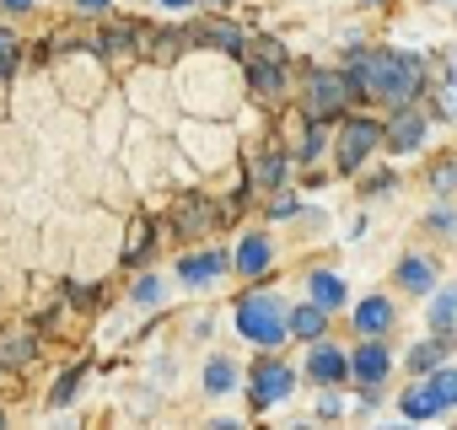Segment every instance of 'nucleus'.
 <instances>
[{
	"label": "nucleus",
	"mask_w": 457,
	"mask_h": 430,
	"mask_svg": "<svg viewBox=\"0 0 457 430\" xmlns=\"http://www.w3.org/2000/svg\"><path fill=\"white\" fill-rule=\"evenodd\" d=\"M76 387H81V371H65V376L54 382V393H49V403H54V409H65V403L76 398Z\"/></svg>",
	"instance_id": "nucleus-26"
},
{
	"label": "nucleus",
	"mask_w": 457,
	"mask_h": 430,
	"mask_svg": "<svg viewBox=\"0 0 457 430\" xmlns=\"http://www.w3.org/2000/svg\"><path fill=\"white\" fill-rule=\"evenodd\" d=\"M366 6H382V0H366Z\"/></svg>",
	"instance_id": "nucleus-36"
},
{
	"label": "nucleus",
	"mask_w": 457,
	"mask_h": 430,
	"mask_svg": "<svg viewBox=\"0 0 457 430\" xmlns=\"http://www.w3.org/2000/svg\"><path fill=\"white\" fill-rule=\"evenodd\" d=\"M387 366H393V355H387L377 339H371V344H361V350L350 355V371H355L361 382H382V376H387Z\"/></svg>",
	"instance_id": "nucleus-10"
},
{
	"label": "nucleus",
	"mask_w": 457,
	"mask_h": 430,
	"mask_svg": "<svg viewBox=\"0 0 457 430\" xmlns=\"http://www.w3.org/2000/svg\"><path fill=\"white\" fill-rule=\"evenodd\" d=\"M135 44H140V28H135V22H113V28H103V38H97L103 54H129Z\"/></svg>",
	"instance_id": "nucleus-15"
},
{
	"label": "nucleus",
	"mask_w": 457,
	"mask_h": 430,
	"mask_svg": "<svg viewBox=\"0 0 457 430\" xmlns=\"http://www.w3.org/2000/svg\"><path fill=\"white\" fill-rule=\"evenodd\" d=\"M76 6H81V12H108L113 0H76Z\"/></svg>",
	"instance_id": "nucleus-33"
},
{
	"label": "nucleus",
	"mask_w": 457,
	"mask_h": 430,
	"mask_svg": "<svg viewBox=\"0 0 457 430\" xmlns=\"http://www.w3.org/2000/svg\"><path fill=\"white\" fill-rule=\"evenodd\" d=\"M0 419H6V414H0Z\"/></svg>",
	"instance_id": "nucleus-37"
},
{
	"label": "nucleus",
	"mask_w": 457,
	"mask_h": 430,
	"mask_svg": "<svg viewBox=\"0 0 457 430\" xmlns=\"http://www.w3.org/2000/svg\"><path fill=\"white\" fill-rule=\"evenodd\" d=\"M145 243H151V221H140V227H135V237H129V248H124V259L135 264V259L145 253Z\"/></svg>",
	"instance_id": "nucleus-28"
},
{
	"label": "nucleus",
	"mask_w": 457,
	"mask_h": 430,
	"mask_svg": "<svg viewBox=\"0 0 457 430\" xmlns=\"http://www.w3.org/2000/svg\"><path fill=\"white\" fill-rule=\"evenodd\" d=\"M430 280H436V275H430L425 259H403V264H398V285H403V291H430Z\"/></svg>",
	"instance_id": "nucleus-20"
},
{
	"label": "nucleus",
	"mask_w": 457,
	"mask_h": 430,
	"mask_svg": "<svg viewBox=\"0 0 457 430\" xmlns=\"http://www.w3.org/2000/svg\"><path fill=\"white\" fill-rule=\"evenodd\" d=\"M307 371H312L318 382H339V376H350V355H339L334 344H318V350L307 355Z\"/></svg>",
	"instance_id": "nucleus-11"
},
{
	"label": "nucleus",
	"mask_w": 457,
	"mask_h": 430,
	"mask_svg": "<svg viewBox=\"0 0 457 430\" xmlns=\"http://www.w3.org/2000/svg\"><path fill=\"white\" fill-rule=\"evenodd\" d=\"M33 360V334L28 339H6L0 344V366H28Z\"/></svg>",
	"instance_id": "nucleus-25"
},
{
	"label": "nucleus",
	"mask_w": 457,
	"mask_h": 430,
	"mask_svg": "<svg viewBox=\"0 0 457 430\" xmlns=\"http://www.w3.org/2000/svg\"><path fill=\"white\" fill-rule=\"evenodd\" d=\"M382 188H393V172H377V178L366 183V194H382Z\"/></svg>",
	"instance_id": "nucleus-32"
},
{
	"label": "nucleus",
	"mask_w": 457,
	"mask_h": 430,
	"mask_svg": "<svg viewBox=\"0 0 457 430\" xmlns=\"http://www.w3.org/2000/svg\"><path fill=\"white\" fill-rule=\"evenodd\" d=\"M156 6H172V12H178V6H188V0H156Z\"/></svg>",
	"instance_id": "nucleus-35"
},
{
	"label": "nucleus",
	"mask_w": 457,
	"mask_h": 430,
	"mask_svg": "<svg viewBox=\"0 0 457 430\" xmlns=\"http://www.w3.org/2000/svg\"><path fill=\"white\" fill-rule=\"evenodd\" d=\"M403 414H409V419H430V414H441V409H436L430 387H409V393H403Z\"/></svg>",
	"instance_id": "nucleus-23"
},
{
	"label": "nucleus",
	"mask_w": 457,
	"mask_h": 430,
	"mask_svg": "<svg viewBox=\"0 0 457 430\" xmlns=\"http://www.w3.org/2000/svg\"><path fill=\"white\" fill-rule=\"evenodd\" d=\"M291 387H296V371H291V366H280V360H264V366L253 371V403H259V409L280 403Z\"/></svg>",
	"instance_id": "nucleus-5"
},
{
	"label": "nucleus",
	"mask_w": 457,
	"mask_h": 430,
	"mask_svg": "<svg viewBox=\"0 0 457 430\" xmlns=\"http://www.w3.org/2000/svg\"><path fill=\"white\" fill-rule=\"evenodd\" d=\"M6 6H12V12H28V6H38V0H6Z\"/></svg>",
	"instance_id": "nucleus-34"
},
{
	"label": "nucleus",
	"mask_w": 457,
	"mask_h": 430,
	"mask_svg": "<svg viewBox=\"0 0 457 430\" xmlns=\"http://www.w3.org/2000/svg\"><path fill=\"white\" fill-rule=\"evenodd\" d=\"M452 323H457V291H441L430 302V328L436 334H452Z\"/></svg>",
	"instance_id": "nucleus-21"
},
{
	"label": "nucleus",
	"mask_w": 457,
	"mask_h": 430,
	"mask_svg": "<svg viewBox=\"0 0 457 430\" xmlns=\"http://www.w3.org/2000/svg\"><path fill=\"white\" fill-rule=\"evenodd\" d=\"M162 291H167V285H162L156 275H145V280H135V302H162Z\"/></svg>",
	"instance_id": "nucleus-29"
},
{
	"label": "nucleus",
	"mask_w": 457,
	"mask_h": 430,
	"mask_svg": "<svg viewBox=\"0 0 457 430\" xmlns=\"http://www.w3.org/2000/svg\"><path fill=\"white\" fill-rule=\"evenodd\" d=\"M318 151H323V129H318V119H312V129L302 135V145H296V156H302V161H312Z\"/></svg>",
	"instance_id": "nucleus-27"
},
{
	"label": "nucleus",
	"mask_w": 457,
	"mask_h": 430,
	"mask_svg": "<svg viewBox=\"0 0 457 430\" xmlns=\"http://www.w3.org/2000/svg\"><path fill=\"white\" fill-rule=\"evenodd\" d=\"M286 60H264V54H253V65H248V87L259 92V97H280V87H286V70H280Z\"/></svg>",
	"instance_id": "nucleus-9"
},
{
	"label": "nucleus",
	"mask_w": 457,
	"mask_h": 430,
	"mask_svg": "<svg viewBox=\"0 0 457 430\" xmlns=\"http://www.w3.org/2000/svg\"><path fill=\"white\" fill-rule=\"evenodd\" d=\"M441 355H446V334H441V339L414 344V350H409V366H414V371H436V360H441Z\"/></svg>",
	"instance_id": "nucleus-22"
},
{
	"label": "nucleus",
	"mask_w": 457,
	"mask_h": 430,
	"mask_svg": "<svg viewBox=\"0 0 457 430\" xmlns=\"http://www.w3.org/2000/svg\"><path fill=\"white\" fill-rule=\"evenodd\" d=\"M430 183H436V188H441V194H446V188H452V183H457V161H441V167H436V172H430Z\"/></svg>",
	"instance_id": "nucleus-30"
},
{
	"label": "nucleus",
	"mask_w": 457,
	"mask_h": 430,
	"mask_svg": "<svg viewBox=\"0 0 457 430\" xmlns=\"http://www.w3.org/2000/svg\"><path fill=\"white\" fill-rule=\"evenodd\" d=\"M237 328H243V339H253V344H280L286 328H291V318H286V307H280L275 296H243V302H237Z\"/></svg>",
	"instance_id": "nucleus-2"
},
{
	"label": "nucleus",
	"mask_w": 457,
	"mask_h": 430,
	"mask_svg": "<svg viewBox=\"0 0 457 430\" xmlns=\"http://www.w3.org/2000/svg\"><path fill=\"white\" fill-rule=\"evenodd\" d=\"M194 44L199 49H226V54H243L248 49L243 28H232V22H204V28H194Z\"/></svg>",
	"instance_id": "nucleus-7"
},
{
	"label": "nucleus",
	"mask_w": 457,
	"mask_h": 430,
	"mask_svg": "<svg viewBox=\"0 0 457 430\" xmlns=\"http://www.w3.org/2000/svg\"><path fill=\"white\" fill-rule=\"evenodd\" d=\"M430 227H441V232H452V227H457V215H452V210H436V215H430Z\"/></svg>",
	"instance_id": "nucleus-31"
},
{
	"label": "nucleus",
	"mask_w": 457,
	"mask_h": 430,
	"mask_svg": "<svg viewBox=\"0 0 457 430\" xmlns=\"http://www.w3.org/2000/svg\"><path fill=\"white\" fill-rule=\"evenodd\" d=\"M377 140H387V129H382L377 119H350V124L339 129V172H355V167L371 156Z\"/></svg>",
	"instance_id": "nucleus-4"
},
{
	"label": "nucleus",
	"mask_w": 457,
	"mask_h": 430,
	"mask_svg": "<svg viewBox=\"0 0 457 430\" xmlns=\"http://www.w3.org/2000/svg\"><path fill=\"white\" fill-rule=\"evenodd\" d=\"M350 97H361V87L345 76V70H312L307 76V119H334L350 108Z\"/></svg>",
	"instance_id": "nucleus-3"
},
{
	"label": "nucleus",
	"mask_w": 457,
	"mask_h": 430,
	"mask_svg": "<svg viewBox=\"0 0 457 430\" xmlns=\"http://www.w3.org/2000/svg\"><path fill=\"white\" fill-rule=\"evenodd\" d=\"M425 387H430L436 409H452V403H457V371H436V376H430Z\"/></svg>",
	"instance_id": "nucleus-24"
},
{
	"label": "nucleus",
	"mask_w": 457,
	"mask_h": 430,
	"mask_svg": "<svg viewBox=\"0 0 457 430\" xmlns=\"http://www.w3.org/2000/svg\"><path fill=\"white\" fill-rule=\"evenodd\" d=\"M307 291H312V302H323L328 312H334V307H345V285H339L328 269H318V275L307 280Z\"/></svg>",
	"instance_id": "nucleus-19"
},
{
	"label": "nucleus",
	"mask_w": 457,
	"mask_h": 430,
	"mask_svg": "<svg viewBox=\"0 0 457 430\" xmlns=\"http://www.w3.org/2000/svg\"><path fill=\"white\" fill-rule=\"evenodd\" d=\"M323 323H328V307H323V302H307V307L291 312V334H302V339H318Z\"/></svg>",
	"instance_id": "nucleus-16"
},
{
	"label": "nucleus",
	"mask_w": 457,
	"mask_h": 430,
	"mask_svg": "<svg viewBox=\"0 0 457 430\" xmlns=\"http://www.w3.org/2000/svg\"><path fill=\"white\" fill-rule=\"evenodd\" d=\"M232 387H237V366L226 360V355H215L204 366V393H232Z\"/></svg>",
	"instance_id": "nucleus-17"
},
{
	"label": "nucleus",
	"mask_w": 457,
	"mask_h": 430,
	"mask_svg": "<svg viewBox=\"0 0 457 430\" xmlns=\"http://www.w3.org/2000/svg\"><path fill=\"white\" fill-rule=\"evenodd\" d=\"M253 183H259V188H280V183H286V156H280V151H264V156L253 161Z\"/></svg>",
	"instance_id": "nucleus-18"
},
{
	"label": "nucleus",
	"mask_w": 457,
	"mask_h": 430,
	"mask_svg": "<svg viewBox=\"0 0 457 430\" xmlns=\"http://www.w3.org/2000/svg\"><path fill=\"white\" fill-rule=\"evenodd\" d=\"M226 253H188L183 264H178V280H188V285H210V280H220L226 275Z\"/></svg>",
	"instance_id": "nucleus-6"
},
{
	"label": "nucleus",
	"mask_w": 457,
	"mask_h": 430,
	"mask_svg": "<svg viewBox=\"0 0 457 430\" xmlns=\"http://www.w3.org/2000/svg\"><path fill=\"white\" fill-rule=\"evenodd\" d=\"M345 76L361 87V97H377V103H387L393 113L409 108V103L425 92V65H420L414 54H398V49H377V54L345 49Z\"/></svg>",
	"instance_id": "nucleus-1"
},
{
	"label": "nucleus",
	"mask_w": 457,
	"mask_h": 430,
	"mask_svg": "<svg viewBox=\"0 0 457 430\" xmlns=\"http://www.w3.org/2000/svg\"><path fill=\"white\" fill-rule=\"evenodd\" d=\"M215 215H220V210H215L210 199H188V204H178V221H172V227H178L183 237H194V232L215 227Z\"/></svg>",
	"instance_id": "nucleus-12"
},
{
	"label": "nucleus",
	"mask_w": 457,
	"mask_h": 430,
	"mask_svg": "<svg viewBox=\"0 0 457 430\" xmlns=\"http://www.w3.org/2000/svg\"><path fill=\"white\" fill-rule=\"evenodd\" d=\"M270 259H275V248H270V237H243V248H237V264L232 269H243V275H264L270 269Z\"/></svg>",
	"instance_id": "nucleus-13"
},
{
	"label": "nucleus",
	"mask_w": 457,
	"mask_h": 430,
	"mask_svg": "<svg viewBox=\"0 0 457 430\" xmlns=\"http://www.w3.org/2000/svg\"><path fill=\"white\" fill-rule=\"evenodd\" d=\"M355 328H361V334H382V328H393V307H387L382 296L361 302V307H355Z\"/></svg>",
	"instance_id": "nucleus-14"
},
{
	"label": "nucleus",
	"mask_w": 457,
	"mask_h": 430,
	"mask_svg": "<svg viewBox=\"0 0 457 430\" xmlns=\"http://www.w3.org/2000/svg\"><path fill=\"white\" fill-rule=\"evenodd\" d=\"M425 140V113H414V108H398V119L387 124V145L403 156V151H414Z\"/></svg>",
	"instance_id": "nucleus-8"
}]
</instances>
